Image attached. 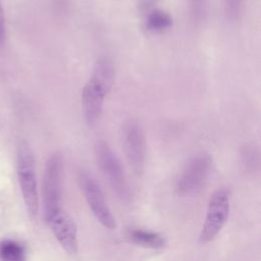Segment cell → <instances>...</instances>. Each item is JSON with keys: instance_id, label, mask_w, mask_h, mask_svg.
<instances>
[{"instance_id": "e0dca14e", "label": "cell", "mask_w": 261, "mask_h": 261, "mask_svg": "<svg viewBox=\"0 0 261 261\" xmlns=\"http://www.w3.org/2000/svg\"><path fill=\"white\" fill-rule=\"evenodd\" d=\"M157 0H139V9L147 14L150 10L153 9L154 4Z\"/></svg>"}, {"instance_id": "5b68a950", "label": "cell", "mask_w": 261, "mask_h": 261, "mask_svg": "<svg viewBox=\"0 0 261 261\" xmlns=\"http://www.w3.org/2000/svg\"><path fill=\"white\" fill-rule=\"evenodd\" d=\"M230 210V195L226 188L215 190L209 198L206 216L200 231L199 242L202 245L213 241L225 225Z\"/></svg>"}, {"instance_id": "9c48e42d", "label": "cell", "mask_w": 261, "mask_h": 261, "mask_svg": "<svg viewBox=\"0 0 261 261\" xmlns=\"http://www.w3.org/2000/svg\"><path fill=\"white\" fill-rule=\"evenodd\" d=\"M46 222L63 250L68 254H75L79 250L77 229L70 215L61 210L47 219Z\"/></svg>"}, {"instance_id": "277c9868", "label": "cell", "mask_w": 261, "mask_h": 261, "mask_svg": "<svg viewBox=\"0 0 261 261\" xmlns=\"http://www.w3.org/2000/svg\"><path fill=\"white\" fill-rule=\"evenodd\" d=\"M212 165V158L207 153H199L190 158L175 180L176 194L181 197L198 194L208 181Z\"/></svg>"}, {"instance_id": "4fadbf2b", "label": "cell", "mask_w": 261, "mask_h": 261, "mask_svg": "<svg viewBox=\"0 0 261 261\" xmlns=\"http://www.w3.org/2000/svg\"><path fill=\"white\" fill-rule=\"evenodd\" d=\"M25 252L22 245L6 240L0 244V259L2 261H24Z\"/></svg>"}, {"instance_id": "ba28073f", "label": "cell", "mask_w": 261, "mask_h": 261, "mask_svg": "<svg viewBox=\"0 0 261 261\" xmlns=\"http://www.w3.org/2000/svg\"><path fill=\"white\" fill-rule=\"evenodd\" d=\"M110 90L93 75L85 84L82 92V107L86 123L89 126L94 125L99 120L103 111L104 100Z\"/></svg>"}, {"instance_id": "6da1fadb", "label": "cell", "mask_w": 261, "mask_h": 261, "mask_svg": "<svg viewBox=\"0 0 261 261\" xmlns=\"http://www.w3.org/2000/svg\"><path fill=\"white\" fill-rule=\"evenodd\" d=\"M16 174L23 203L32 218L39 212V193L35 168V157L27 141H20L16 149Z\"/></svg>"}, {"instance_id": "9a60e30c", "label": "cell", "mask_w": 261, "mask_h": 261, "mask_svg": "<svg viewBox=\"0 0 261 261\" xmlns=\"http://www.w3.org/2000/svg\"><path fill=\"white\" fill-rule=\"evenodd\" d=\"M225 18L234 22L241 18L245 8V0H223Z\"/></svg>"}, {"instance_id": "5bb4252c", "label": "cell", "mask_w": 261, "mask_h": 261, "mask_svg": "<svg viewBox=\"0 0 261 261\" xmlns=\"http://www.w3.org/2000/svg\"><path fill=\"white\" fill-rule=\"evenodd\" d=\"M189 12L192 21L196 24H202L208 13L207 0H189Z\"/></svg>"}, {"instance_id": "7a4b0ae2", "label": "cell", "mask_w": 261, "mask_h": 261, "mask_svg": "<svg viewBox=\"0 0 261 261\" xmlns=\"http://www.w3.org/2000/svg\"><path fill=\"white\" fill-rule=\"evenodd\" d=\"M94 154L97 165L112 192L121 202H128L129 185L123 167L110 145L104 140H98L94 146Z\"/></svg>"}, {"instance_id": "8992f818", "label": "cell", "mask_w": 261, "mask_h": 261, "mask_svg": "<svg viewBox=\"0 0 261 261\" xmlns=\"http://www.w3.org/2000/svg\"><path fill=\"white\" fill-rule=\"evenodd\" d=\"M122 145L126 161L136 176H141L146 162V136L141 122L137 119L126 120L121 128Z\"/></svg>"}, {"instance_id": "30bf717a", "label": "cell", "mask_w": 261, "mask_h": 261, "mask_svg": "<svg viewBox=\"0 0 261 261\" xmlns=\"http://www.w3.org/2000/svg\"><path fill=\"white\" fill-rule=\"evenodd\" d=\"M125 238L136 246L153 250L162 249L166 245V240L162 234L141 227H128L125 230Z\"/></svg>"}, {"instance_id": "3957f363", "label": "cell", "mask_w": 261, "mask_h": 261, "mask_svg": "<svg viewBox=\"0 0 261 261\" xmlns=\"http://www.w3.org/2000/svg\"><path fill=\"white\" fill-rule=\"evenodd\" d=\"M63 157L59 152H55L48 158L43 176V204L46 220L63 210Z\"/></svg>"}, {"instance_id": "2e32d148", "label": "cell", "mask_w": 261, "mask_h": 261, "mask_svg": "<svg viewBox=\"0 0 261 261\" xmlns=\"http://www.w3.org/2000/svg\"><path fill=\"white\" fill-rule=\"evenodd\" d=\"M6 36V27H5V14L2 4L0 2V45L4 42Z\"/></svg>"}, {"instance_id": "8fae6325", "label": "cell", "mask_w": 261, "mask_h": 261, "mask_svg": "<svg viewBox=\"0 0 261 261\" xmlns=\"http://www.w3.org/2000/svg\"><path fill=\"white\" fill-rule=\"evenodd\" d=\"M260 149L254 142L245 143L240 149V165L248 175H255L260 170Z\"/></svg>"}, {"instance_id": "7c38bea8", "label": "cell", "mask_w": 261, "mask_h": 261, "mask_svg": "<svg viewBox=\"0 0 261 261\" xmlns=\"http://www.w3.org/2000/svg\"><path fill=\"white\" fill-rule=\"evenodd\" d=\"M172 25L171 15L161 9L155 8L146 14V28L153 33H162Z\"/></svg>"}, {"instance_id": "52a82bcc", "label": "cell", "mask_w": 261, "mask_h": 261, "mask_svg": "<svg viewBox=\"0 0 261 261\" xmlns=\"http://www.w3.org/2000/svg\"><path fill=\"white\" fill-rule=\"evenodd\" d=\"M77 182L80 190L90 207L95 218L106 228L114 229L116 227L115 217L113 216L103 192L94 178L87 170H80L77 173Z\"/></svg>"}]
</instances>
